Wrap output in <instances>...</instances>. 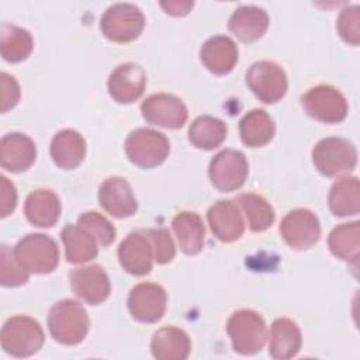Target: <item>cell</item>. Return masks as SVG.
Wrapping results in <instances>:
<instances>
[{"label":"cell","instance_id":"8fae6325","mask_svg":"<svg viewBox=\"0 0 360 360\" xmlns=\"http://www.w3.org/2000/svg\"><path fill=\"white\" fill-rule=\"evenodd\" d=\"M280 233L290 248L295 250L309 249L321 238L319 219L307 208L292 210L281 219Z\"/></svg>","mask_w":360,"mask_h":360},{"label":"cell","instance_id":"3957f363","mask_svg":"<svg viewBox=\"0 0 360 360\" xmlns=\"http://www.w3.org/2000/svg\"><path fill=\"white\" fill-rule=\"evenodd\" d=\"M226 332L233 350L243 356L260 352L267 338L266 322L262 315L253 309L235 311L226 322Z\"/></svg>","mask_w":360,"mask_h":360},{"label":"cell","instance_id":"277c9868","mask_svg":"<svg viewBox=\"0 0 360 360\" xmlns=\"http://www.w3.org/2000/svg\"><path fill=\"white\" fill-rule=\"evenodd\" d=\"M124 149L131 163L142 169H152L166 160L170 152V142L159 131L138 128L127 136Z\"/></svg>","mask_w":360,"mask_h":360},{"label":"cell","instance_id":"52a82bcc","mask_svg":"<svg viewBox=\"0 0 360 360\" xmlns=\"http://www.w3.org/2000/svg\"><path fill=\"white\" fill-rule=\"evenodd\" d=\"M145 27V15L139 7L131 3L110 6L100 18V30L105 38L114 42L136 39Z\"/></svg>","mask_w":360,"mask_h":360},{"label":"cell","instance_id":"d6986e66","mask_svg":"<svg viewBox=\"0 0 360 360\" xmlns=\"http://www.w3.org/2000/svg\"><path fill=\"white\" fill-rule=\"evenodd\" d=\"M37 158L34 141L20 132L6 134L0 141V165L4 170L20 173L31 167Z\"/></svg>","mask_w":360,"mask_h":360},{"label":"cell","instance_id":"ffe728a7","mask_svg":"<svg viewBox=\"0 0 360 360\" xmlns=\"http://www.w3.org/2000/svg\"><path fill=\"white\" fill-rule=\"evenodd\" d=\"M202 65L214 75H228L238 62V46L226 35L208 38L200 51Z\"/></svg>","mask_w":360,"mask_h":360},{"label":"cell","instance_id":"7a4b0ae2","mask_svg":"<svg viewBox=\"0 0 360 360\" xmlns=\"http://www.w3.org/2000/svg\"><path fill=\"white\" fill-rule=\"evenodd\" d=\"M0 340L7 354L30 357L39 352L45 342V335L38 321L27 315H15L4 322Z\"/></svg>","mask_w":360,"mask_h":360},{"label":"cell","instance_id":"74e56055","mask_svg":"<svg viewBox=\"0 0 360 360\" xmlns=\"http://www.w3.org/2000/svg\"><path fill=\"white\" fill-rule=\"evenodd\" d=\"M20 84L14 76L1 72L0 73V111L7 112L20 100Z\"/></svg>","mask_w":360,"mask_h":360},{"label":"cell","instance_id":"9a60e30c","mask_svg":"<svg viewBox=\"0 0 360 360\" xmlns=\"http://www.w3.org/2000/svg\"><path fill=\"white\" fill-rule=\"evenodd\" d=\"M118 260L121 267L132 276H145L152 270L153 249L145 231H135L118 246Z\"/></svg>","mask_w":360,"mask_h":360},{"label":"cell","instance_id":"603a6c76","mask_svg":"<svg viewBox=\"0 0 360 360\" xmlns=\"http://www.w3.org/2000/svg\"><path fill=\"white\" fill-rule=\"evenodd\" d=\"M51 158L60 169H76L86 156V142L75 129H62L51 141Z\"/></svg>","mask_w":360,"mask_h":360},{"label":"cell","instance_id":"4fadbf2b","mask_svg":"<svg viewBox=\"0 0 360 360\" xmlns=\"http://www.w3.org/2000/svg\"><path fill=\"white\" fill-rule=\"evenodd\" d=\"M167 305V295L156 283H139L128 295V309L134 319L143 323H153L163 318Z\"/></svg>","mask_w":360,"mask_h":360},{"label":"cell","instance_id":"44dd1931","mask_svg":"<svg viewBox=\"0 0 360 360\" xmlns=\"http://www.w3.org/2000/svg\"><path fill=\"white\" fill-rule=\"evenodd\" d=\"M269 22V15L262 7L240 6L232 13L228 28L242 42H253L263 37Z\"/></svg>","mask_w":360,"mask_h":360},{"label":"cell","instance_id":"d590c367","mask_svg":"<svg viewBox=\"0 0 360 360\" xmlns=\"http://www.w3.org/2000/svg\"><path fill=\"white\" fill-rule=\"evenodd\" d=\"M336 28L345 42L357 46L360 44V7H345L338 17Z\"/></svg>","mask_w":360,"mask_h":360},{"label":"cell","instance_id":"1f68e13d","mask_svg":"<svg viewBox=\"0 0 360 360\" xmlns=\"http://www.w3.org/2000/svg\"><path fill=\"white\" fill-rule=\"evenodd\" d=\"M34 41L31 34L17 25L3 22L0 28V52L4 60L17 63L25 60L32 52Z\"/></svg>","mask_w":360,"mask_h":360},{"label":"cell","instance_id":"5bb4252c","mask_svg":"<svg viewBox=\"0 0 360 360\" xmlns=\"http://www.w3.org/2000/svg\"><path fill=\"white\" fill-rule=\"evenodd\" d=\"M146 86L143 69L132 62L118 65L110 75L107 89L110 96L121 104H129L138 100Z\"/></svg>","mask_w":360,"mask_h":360},{"label":"cell","instance_id":"83f0119b","mask_svg":"<svg viewBox=\"0 0 360 360\" xmlns=\"http://www.w3.org/2000/svg\"><path fill=\"white\" fill-rule=\"evenodd\" d=\"M276 132L273 118L262 108H253L239 121V135L242 142L249 148L267 145Z\"/></svg>","mask_w":360,"mask_h":360},{"label":"cell","instance_id":"9c48e42d","mask_svg":"<svg viewBox=\"0 0 360 360\" xmlns=\"http://www.w3.org/2000/svg\"><path fill=\"white\" fill-rule=\"evenodd\" d=\"M246 83L252 93L266 104L280 101L288 89L285 72L280 65L271 60L253 63L246 73Z\"/></svg>","mask_w":360,"mask_h":360},{"label":"cell","instance_id":"d4e9b609","mask_svg":"<svg viewBox=\"0 0 360 360\" xmlns=\"http://www.w3.org/2000/svg\"><path fill=\"white\" fill-rule=\"evenodd\" d=\"M302 338L298 325L288 318H278L271 323L269 354L277 360H287L298 354Z\"/></svg>","mask_w":360,"mask_h":360},{"label":"cell","instance_id":"836d02e7","mask_svg":"<svg viewBox=\"0 0 360 360\" xmlns=\"http://www.w3.org/2000/svg\"><path fill=\"white\" fill-rule=\"evenodd\" d=\"M28 271L18 263L14 248L1 245L0 249V283L4 287H18L27 283Z\"/></svg>","mask_w":360,"mask_h":360},{"label":"cell","instance_id":"4dcf8cb0","mask_svg":"<svg viewBox=\"0 0 360 360\" xmlns=\"http://www.w3.org/2000/svg\"><path fill=\"white\" fill-rule=\"evenodd\" d=\"M226 124L211 115L197 117L188 128V141L198 149L212 150L218 148L226 138Z\"/></svg>","mask_w":360,"mask_h":360},{"label":"cell","instance_id":"ba28073f","mask_svg":"<svg viewBox=\"0 0 360 360\" xmlns=\"http://www.w3.org/2000/svg\"><path fill=\"white\" fill-rule=\"evenodd\" d=\"M307 114L325 124L342 122L349 111L346 97L333 86L318 84L301 97Z\"/></svg>","mask_w":360,"mask_h":360},{"label":"cell","instance_id":"f546056e","mask_svg":"<svg viewBox=\"0 0 360 360\" xmlns=\"http://www.w3.org/2000/svg\"><path fill=\"white\" fill-rule=\"evenodd\" d=\"M328 245L333 256L357 267L360 257V224L353 221L338 225L329 233Z\"/></svg>","mask_w":360,"mask_h":360},{"label":"cell","instance_id":"7c38bea8","mask_svg":"<svg viewBox=\"0 0 360 360\" xmlns=\"http://www.w3.org/2000/svg\"><path fill=\"white\" fill-rule=\"evenodd\" d=\"M141 112L149 124L169 129L181 128L188 117L186 104L167 93H158L145 98L141 104Z\"/></svg>","mask_w":360,"mask_h":360},{"label":"cell","instance_id":"5b68a950","mask_svg":"<svg viewBox=\"0 0 360 360\" xmlns=\"http://www.w3.org/2000/svg\"><path fill=\"white\" fill-rule=\"evenodd\" d=\"M18 263L34 274H48L59 263V249L56 242L44 233H28L14 246Z\"/></svg>","mask_w":360,"mask_h":360},{"label":"cell","instance_id":"30bf717a","mask_svg":"<svg viewBox=\"0 0 360 360\" xmlns=\"http://www.w3.org/2000/svg\"><path fill=\"white\" fill-rule=\"evenodd\" d=\"M248 174L249 165L240 150L224 149L218 152L210 162V180L212 186L222 193L240 188L245 184Z\"/></svg>","mask_w":360,"mask_h":360},{"label":"cell","instance_id":"e0dca14e","mask_svg":"<svg viewBox=\"0 0 360 360\" xmlns=\"http://www.w3.org/2000/svg\"><path fill=\"white\" fill-rule=\"evenodd\" d=\"M100 205L114 218L132 217L138 210L136 198L129 183L118 176L105 179L98 188Z\"/></svg>","mask_w":360,"mask_h":360},{"label":"cell","instance_id":"484cf974","mask_svg":"<svg viewBox=\"0 0 360 360\" xmlns=\"http://www.w3.org/2000/svg\"><path fill=\"white\" fill-rule=\"evenodd\" d=\"M179 246L186 255H197L204 248L205 228L201 217L194 211L179 212L172 221Z\"/></svg>","mask_w":360,"mask_h":360},{"label":"cell","instance_id":"7402d4cb","mask_svg":"<svg viewBox=\"0 0 360 360\" xmlns=\"http://www.w3.org/2000/svg\"><path fill=\"white\" fill-rule=\"evenodd\" d=\"M27 219L38 228L53 226L60 215L59 197L48 188H38L28 194L24 205Z\"/></svg>","mask_w":360,"mask_h":360},{"label":"cell","instance_id":"8d00e7d4","mask_svg":"<svg viewBox=\"0 0 360 360\" xmlns=\"http://www.w3.org/2000/svg\"><path fill=\"white\" fill-rule=\"evenodd\" d=\"M143 231L150 240L155 262L159 264H166L172 262L176 255V248L169 231L165 228H149Z\"/></svg>","mask_w":360,"mask_h":360},{"label":"cell","instance_id":"4316f807","mask_svg":"<svg viewBox=\"0 0 360 360\" xmlns=\"http://www.w3.org/2000/svg\"><path fill=\"white\" fill-rule=\"evenodd\" d=\"M65 246L66 260L73 264H82L96 259L98 253L97 240L79 224H68L60 232Z\"/></svg>","mask_w":360,"mask_h":360},{"label":"cell","instance_id":"f1b7e54d","mask_svg":"<svg viewBox=\"0 0 360 360\" xmlns=\"http://www.w3.org/2000/svg\"><path fill=\"white\" fill-rule=\"evenodd\" d=\"M329 208L336 217L356 215L360 211V184L354 176H345L336 180L328 197Z\"/></svg>","mask_w":360,"mask_h":360},{"label":"cell","instance_id":"ac0fdd59","mask_svg":"<svg viewBox=\"0 0 360 360\" xmlns=\"http://www.w3.org/2000/svg\"><path fill=\"white\" fill-rule=\"evenodd\" d=\"M210 229L225 243L238 240L245 232V222L238 205L232 200H218L207 212Z\"/></svg>","mask_w":360,"mask_h":360},{"label":"cell","instance_id":"6da1fadb","mask_svg":"<svg viewBox=\"0 0 360 360\" xmlns=\"http://www.w3.org/2000/svg\"><path fill=\"white\" fill-rule=\"evenodd\" d=\"M48 329L52 338L66 346L83 342L89 332V316L84 307L75 300H60L48 314Z\"/></svg>","mask_w":360,"mask_h":360},{"label":"cell","instance_id":"f35d334b","mask_svg":"<svg viewBox=\"0 0 360 360\" xmlns=\"http://www.w3.org/2000/svg\"><path fill=\"white\" fill-rule=\"evenodd\" d=\"M17 205V191L14 184L6 177L0 176V217L10 215Z\"/></svg>","mask_w":360,"mask_h":360},{"label":"cell","instance_id":"ab89813d","mask_svg":"<svg viewBox=\"0 0 360 360\" xmlns=\"http://www.w3.org/2000/svg\"><path fill=\"white\" fill-rule=\"evenodd\" d=\"M194 6V1H160V7L170 15H186Z\"/></svg>","mask_w":360,"mask_h":360},{"label":"cell","instance_id":"cb8c5ba5","mask_svg":"<svg viewBox=\"0 0 360 360\" xmlns=\"http://www.w3.org/2000/svg\"><path fill=\"white\" fill-rule=\"evenodd\" d=\"M191 350L188 335L176 326H163L155 332L150 352L158 360H186Z\"/></svg>","mask_w":360,"mask_h":360},{"label":"cell","instance_id":"8992f818","mask_svg":"<svg viewBox=\"0 0 360 360\" xmlns=\"http://www.w3.org/2000/svg\"><path fill=\"white\" fill-rule=\"evenodd\" d=\"M312 162L319 173L336 177L350 173L357 163V150L343 138L321 139L312 149Z\"/></svg>","mask_w":360,"mask_h":360},{"label":"cell","instance_id":"d6a6232c","mask_svg":"<svg viewBox=\"0 0 360 360\" xmlns=\"http://www.w3.org/2000/svg\"><path fill=\"white\" fill-rule=\"evenodd\" d=\"M236 201L243 210L249 228L253 232H263L273 225L274 210L262 195L255 193H243L238 195Z\"/></svg>","mask_w":360,"mask_h":360},{"label":"cell","instance_id":"e575fe53","mask_svg":"<svg viewBox=\"0 0 360 360\" xmlns=\"http://www.w3.org/2000/svg\"><path fill=\"white\" fill-rule=\"evenodd\" d=\"M77 224L83 226L89 233H91L93 238L97 240V243L104 248L110 246L115 239L117 232L114 225L104 215L96 211L83 212L79 217Z\"/></svg>","mask_w":360,"mask_h":360},{"label":"cell","instance_id":"2e32d148","mask_svg":"<svg viewBox=\"0 0 360 360\" xmlns=\"http://www.w3.org/2000/svg\"><path fill=\"white\" fill-rule=\"evenodd\" d=\"M70 285L73 292L90 305H98L104 302L111 291L107 273L101 266L97 264L72 270Z\"/></svg>","mask_w":360,"mask_h":360}]
</instances>
